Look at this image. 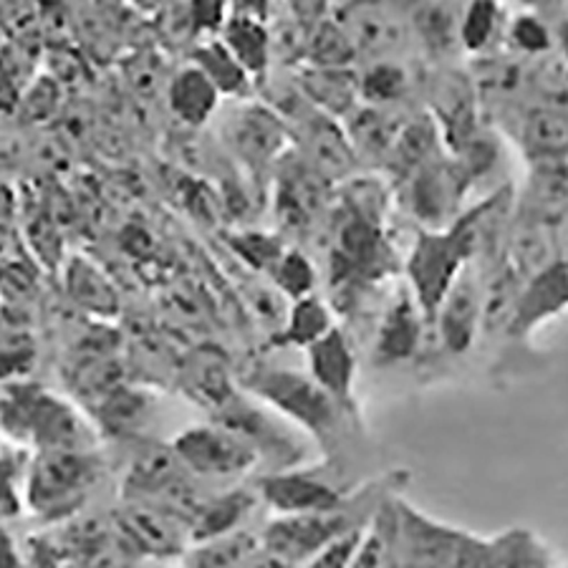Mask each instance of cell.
I'll return each instance as SVG.
<instances>
[{"label":"cell","instance_id":"obj_1","mask_svg":"<svg viewBox=\"0 0 568 568\" xmlns=\"http://www.w3.org/2000/svg\"><path fill=\"white\" fill-rule=\"evenodd\" d=\"M0 437L39 453L97 450V427L69 399L41 384L0 382Z\"/></svg>","mask_w":568,"mask_h":568},{"label":"cell","instance_id":"obj_2","mask_svg":"<svg viewBox=\"0 0 568 568\" xmlns=\"http://www.w3.org/2000/svg\"><path fill=\"white\" fill-rule=\"evenodd\" d=\"M97 450H57L33 455L26 473V508L45 524H67L87 506L102 480Z\"/></svg>","mask_w":568,"mask_h":568},{"label":"cell","instance_id":"obj_3","mask_svg":"<svg viewBox=\"0 0 568 568\" xmlns=\"http://www.w3.org/2000/svg\"><path fill=\"white\" fill-rule=\"evenodd\" d=\"M245 389L265 407L278 412L283 419L306 429V435L314 437L326 453H334L344 407L336 405L306 374L291 369H255L251 377H245Z\"/></svg>","mask_w":568,"mask_h":568},{"label":"cell","instance_id":"obj_4","mask_svg":"<svg viewBox=\"0 0 568 568\" xmlns=\"http://www.w3.org/2000/svg\"><path fill=\"white\" fill-rule=\"evenodd\" d=\"M359 508L349 498L342 508L326 513H308V516H276L261 534V546L265 551L278 556L283 564L296 568L298 564H311L321 548L332 544L346 530L366 526L359 518Z\"/></svg>","mask_w":568,"mask_h":568},{"label":"cell","instance_id":"obj_5","mask_svg":"<svg viewBox=\"0 0 568 568\" xmlns=\"http://www.w3.org/2000/svg\"><path fill=\"white\" fill-rule=\"evenodd\" d=\"M467 263H470V255L450 227L447 231H423L417 235L405 271L409 278V293L415 296L425 318H435L439 304Z\"/></svg>","mask_w":568,"mask_h":568},{"label":"cell","instance_id":"obj_6","mask_svg":"<svg viewBox=\"0 0 568 568\" xmlns=\"http://www.w3.org/2000/svg\"><path fill=\"white\" fill-rule=\"evenodd\" d=\"M170 447L192 478L203 480L241 478L261 463L258 453L241 435L217 423L182 429Z\"/></svg>","mask_w":568,"mask_h":568},{"label":"cell","instance_id":"obj_7","mask_svg":"<svg viewBox=\"0 0 568 568\" xmlns=\"http://www.w3.org/2000/svg\"><path fill=\"white\" fill-rule=\"evenodd\" d=\"M467 185L470 178L465 175L460 162L439 154L437 160L407 178L409 213L425 225L423 231H447L463 215Z\"/></svg>","mask_w":568,"mask_h":568},{"label":"cell","instance_id":"obj_8","mask_svg":"<svg viewBox=\"0 0 568 568\" xmlns=\"http://www.w3.org/2000/svg\"><path fill=\"white\" fill-rule=\"evenodd\" d=\"M112 528L134 558L140 561H168L182 558L190 546L187 526L170 513L136 500H124L114 510Z\"/></svg>","mask_w":568,"mask_h":568},{"label":"cell","instance_id":"obj_9","mask_svg":"<svg viewBox=\"0 0 568 568\" xmlns=\"http://www.w3.org/2000/svg\"><path fill=\"white\" fill-rule=\"evenodd\" d=\"M288 124L268 104H241L225 116L223 142L253 172L268 170L288 150Z\"/></svg>","mask_w":568,"mask_h":568},{"label":"cell","instance_id":"obj_10","mask_svg":"<svg viewBox=\"0 0 568 568\" xmlns=\"http://www.w3.org/2000/svg\"><path fill=\"white\" fill-rule=\"evenodd\" d=\"M258 498L276 516H308L342 508L349 496L324 478L316 467H288L265 473L258 480Z\"/></svg>","mask_w":568,"mask_h":568},{"label":"cell","instance_id":"obj_11","mask_svg":"<svg viewBox=\"0 0 568 568\" xmlns=\"http://www.w3.org/2000/svg\"><path fill=\"white\" fill-rule=\"evenodd\" d=\"M217 425L233 429L235 435H241L261 460H268L273 467L268 473L288 470V467H298L301 460V445L296 443L291 429L281 425L276 417H271L268 412L251 405V402L235 397L217 412Z\"/></svg>","mask_w":568,"mask_h":568},{"label":"cell","instance_id":"obj_12","mask_svg":"<svg viewBox=\"0 0 568 568\" xmlns=\"http://www.w3.org/2000/svg\"><path fill=\"white\" fill-rule=\"evenodd\" d=\"M439 326V338L450 354L470 352L475 338L480 334L483 321V276L475 263H467L455 278L453 288L439 304L435 318Z\"/></svg>","mask_w":568,"mask_h":568},{"label":"cell","instance_id":"obj_13","mask_svg":"<svg viewBox=\"0 0 568 568\" xmlns=\"http://www.w3.org/2000/svg\"><path fill=\"white\" fill-rule=\"evenodd\" d=\"M268 3H235L227 8V21L220 31V41L233 53L248 73L251 81L263 84L271 69L268 39Z\"/></svg>","mask_w":568,"mask_h":568},{"label":"cell","instance_id":"obj_14","mask_svg":"<svg viewBox=\"0 0 568 568\" xmlns=\"http://www.w3.org/2000/svg\"><path fill=\"white\" fill-rule=\"evenodd\" d=\"M568 308V261L558 258L520 288L508 336L528 338L544 321Z\"/></svg>","mask_w":568,"mask_h":568},{"label":"cell","instance_id":"obj_15","mask_svg":"<svg viewBox=\"0 0 568 568\" xmlns=\"http://www.w3.org/2000/svg\"><path fill=\"white\" fill-rule=\"evenodd\" d=\"M429 104H433L437 130L443 132V142L453 146V152L463 150L473 140V134L478 132V122H475V89L470 81L460 71H443L433 81Z\"/></svg>","mask_w":568,"mask_h":568},{"label":"cell","instance_id":"obj_16","mask_svg":"<svg viewBox=\"0 0 568 568\" xmlns=\"http://www.w3.org/2000/svg\"><path fill=\"white\" fill-rule=\"evenodd\" d=\"M308 377L314 379L336 405L354 412V379H356V356L346 336L334 326L324 338L311 344Z\"/></svg>","mask_w":568,"mask_h":568},{"label":"cell","instance_id":"obj_17","mask_svg":"<svg viewBox=\"0 0 568 568\" xmlns=\"http://www.w3.org/2000/svg\"><path fill=\"white\" fill-rule=\"evenodd\" d=\"M304 126L306 164L314 168L321 178H346L356 164V152L332 116L321 112H308L301 119Z\"/></svg>","mask_w":568,"mask_h":568},{"label":"cell","instance_id":"obj_18","mask_svg":"<svg viewBox=\"0 0 568 568\" xmlns=\"http://www.w3.org/2000/svg\"><path fill=\"white\" fill-rule=\"evenodd\" d=\"M510 227L513 231L506 241V263L520 278H534L558 261L556 227H551L548 220L526 213L513 220Z\"/></svg>","mask_w":568,"mask_h":568},{"label":"cell","instance_id":"obj_19","mask_svg":"<svg viewBox=\"0 0 568 568\" xmlns=\"http://www.w3.org/2000/svg\"><path fill=\"white\" fill-rule=\"evenodd\" d=\"M419 342H423V311L409 291H399L384 311L374 352L382 364L405 362L415 356Z\"/></svg>","mask_w":568,"mask_h":568},{"label":"cell","instance_id":"obj_20","mask_svg":"<svg viewBox=\"0 0 568 568\" xmlns=\"http://www.w3.org/2000/svg\"><path fill=\"white\" fill-rule=\"evenodd\" d=\"M258 500V490L251 488H231L220 493V496L205 498L203 506L195 513V518L190 520V546L243 530L245 520L251 518Z\"/></svg>","mask_w":568,"mask_h":568},{"label":"cell","instance_id":"obj_21","mask_svg":"<svg viewBox=\"0 0 568 568\" xmlns=\"http://www.w3.org/2000/svg\"><path fill=\"white\" fill-rule=\"evenodd\" d=\"M220 94L217 89L205 79V73L197 67L180 69L168 84V104L170 112L178 116V122L185 126H203L210 116L217 112Z\"/></svg>","mask_w":568,"mask_h":568},{"label":"cell","instance_id":"obj_22","mask_svg":"<svg viewBox=\"0 0 568 568\" xmlns=\"http://www.w3.org/2000/svg\"><path fill=\"white\" fill-rule=\"evenodd\" d=\"M301 94L311 106H318L321 114L338 116L349 114L359 94V79L349 69H318L308 67L298 79Z\"/></svg>","mask_w":568,"mask_h":568},{"label":"cell","instance_id":"obj_23","mask_svg":"<svg viewBox=\"0 0 568 568\" xmlns=\"http://www.w3.org/2000/svg\"><path fill=\"white\" fill-rule=\"evenodd\" d=\"M526 158L534 164L561 162L568 158V114L556 106H538L524 119L520 132Z\"/></svg>","mask_w":568,"mask_h":568},{"label":"cell","instance_id":"obj_24","mask_svg":"<svg viewBox=\"0 0 568 568\" xmlns=\"http://www.w3.org/2000/svg\"><path fill=\"white\" fill-rule=\"evenodd\" d=\"M439 130L433 116H417L409 124H402V130L394 140L387 154L389 164L399 178H412L419 168L439 158Z\"/></svg>","mask_w":568,"mask_h":568},{"label":"cell","instance_id":"obj_25","mask_svg":"<svg viewBox=\"0 0 568 568\" xmlns=\"http://www.w3.org/2000/svg\"><path fill=\"white\" fill-rule=\"evenodd\" d=\"M258 551L261 536L243 528L235 534L187 546V551L182 554V564L185 568H243Z\"/></svg>","mask_w":568,"mask_h":568},{"label":"cell","instance_id":"obj_26","mask_svg":"<svg viewBox=\"0 0 568 568\" xmlns=\"http://www.w3.org/2000/svg\"><path fill=\"white\" fill-rule=\"evenodd\" d=\"M478 568H554L551 554L528 530H510L483 544Z\"/></svg>","mask_w":568,"mask_h":568},{"label":"cell","instance_id":"obj_27","mask_svg":"<svg viewBox=\"0 0 568 568\" xmlns=\"http://www.w3.org/2000/svg\"><path fill=\"white\" fill-rule=\"evenodd\" d=\"M192 67L205 73V79L217 89L220 97H245L251 91V77L220 39L195 45Z\"/></svg>","mask_w":568,"mask_h":568},{"label":"cell","instance_id":"obj_28","mask_svg":"<svg viewBox=\"0 0 568 568\" xmlns=\"http://www.w3.org/2000/svg\"><path fill=\"white\" fill-rule=\"evenodd\" d=\"M460 13L453 3H423L412 13V29L437 57H450L460 45Z\"/></svg>","mask_w":568,"mask_h":568},{"label":"cell","instance_id":"obj_29","mask_svg":"<svg viewBox=\"0 0 568 568\" xmlns=\"http://www.w3.org/2000/svg\"><path fill=\"white\" fill-rule=\"evenodd\" d=\"M91 412L97 415V425L102 433L112 437H130L150 417V399H146V394L134 392L124 384Z\"/></svg>","mask_w":568,"mask_h":568},{"label":"cell","instance_id":"obj_30","mask_svg":"<svg viewBox=\"0 0 568 568\" xmlns=\"http://www.w3.org/2000/svg\"><path fill=\"white\" fill-rule=\"evenodd\" d=\"M67 291L81 308L97 316H112L119 306L112 283L84 258H73L67 265Z\"/></svg>","mask_w":568,"mask_h":568},{"label":"cell","instance_id":"obj_31","mask_svg":"<svg viewBox=\"0 0 568 568\" xmlns=\"http://www.w3.org/2000/svg\"><path fill=\"white\" fill-rule=\"evenodd\" d=\"M334 328L332 311L324 301L316 296L293 301V308L288 314L286 326L278 334L276 342L283 346H298V349H308L318 338H324Z\"/></svg>","mask_w":568,"mask_h":568},{"label":"cell","instance_id":"obj_32","mask_svg":"<svg viewBox=\"0 0 568 568\" xmlns=\"http://www.w3.org/2000/svg\"><path fill=\"white\" fill-rule=\"evenodd\" d=\"M354 43L349 33L344 31L342 23L328 21V18H321V21L308 31V43H306V61L308 67L318 69H346L354 61Z\"/></svg>","mask_w":568,"mask_h":568},{"label":"cell","instance_id":"obj_33","mask_svg":"<svg viewBox=\"0 0 568 568\" xmlns=\"http://www.w3.org/2000/svg\"><path fill=\"white\" fill-rule=\"evenodd\" d=\"M187 392L197 405H205L215 415L235 397V389L227 377V369L215 359H203L187 374Z\"/></svg>","mask_w":568,"mask_h":568},{"label":"cell","instance_id":"obj_34","mask_svg":"<svg viewBox=\"0 0 568 568\" xmlns=\"http://www.w3.org/2000/svg\"><path fill=\"white\" fill-rule=\"evenodd\" d=\"M392 119L379 112L377 106L359 109L352 116V146L356 150H364L366 154H379V158H387L394 140H397L399 130H392Z\"/></svg>","mask_w":568,"mask_h":568},{"label":"cell","instance_id":"obj_35","mask_svg":"<svg viewBox=\"0 0 568 568\" xmlns=\"http://www.w3.org/2000/svg\"><path fill=\"white\" fill-rule=\"evenodd\" d=\"M498 3H467L460 13V45L467 53H483L493 43L500 23Z\"/></svg>","mask_w":568,"mask_h":568},{"label":"cell","instance_id":"obj_36","mask_svg":"<svg viewBox=\"0 0 568 568\" xmlns=\"http://www.w3.org/2000/svg\"><path fill=\"white\" fill-rule=\"evenodd\" d=\"M407 91V71L399 63L379 61L372 63L359 79V94L372 106H387Z\"/></svg>","mask_w":568,"mask_h":568},{"label":"cell","instance_id":"obj_37","mask_svg":"<svg viewBox=\"0 0 568 568\" xmlns=\"http://www.w3.org/2000/svg\"><path fill=\"white\" fill-rule=\"evenodd\" d=\"M273 278H276V286L286 293L291 301L314 296L316 271L304 253H283L281 261L273 265Z\"/></svg>","mask_w":568,"mask_h":568},{"label":"cell","instance_id":"obj_38","mask_svg":"<svg viewBox=\"0 0 568 568\" xmlns=\"http://www.w3.org/2000/svg\"><path fill=\"white\" fill-rule=\"evenodd\" d=\"M508 41L526 57H544L554 49V29L538 13L524 11L510 21Z\"/></svg>","mask_w":568,"mask_h":568},{"label":"cell","instance_id":"obj_39","mask_svg":"<svg viewBox=\"0 0 568 568\" xmlns=\"http://www.w3.org/2000/svg\"><path fill=\"white\" fill-rule=\"evenodd\" d=\"M366 526H356L352 530H346L338 538H334L332 544L321 548V551L311 558L308 568H352L356 554L364 546L366 540Z\"/></svg>","mask_w":568,"mask_h":568},{"label":"cell","instance_id":"obj_40","mask_svg":"<svg viewBox=\"0 0 568 568\" xmlns=\"http://www.w3.org/2000/svg\"><path fill=\"white\" fill-rule=\"evenodd\" d=\"M243 253L245 261H251L253 265H258V268H271L281 261V245L273 241V237L268 235H258V233H248L241 237V248H237Z\"/></svg>","mask_w":568,"mask_h":568},{"label":"cell","instance_id":"obj_41","mask_svg":"<svg viewBox=\"0 0 568 568\" xmlns=\"http://www.w3.org/2000/svg\"><path fill=\"white\" fill-rule=\"evenodd\" d=\"M187 13L192 31L215 33L223 31L227 21V3H213V0H207V3H187Z\"/></svg>","mask_w":568,"mask_h":568},{"label":"cell","instance_id":"obj_42","mask_svg":"<svg viewBox=\"0 0 568 568\" xmlns=\"http://www.w3.org/2000/svg\"><path fill=\"white\" fill-rule=\"evenodd\" d=\"M352 568H384V544L379 536L366 534L364 546L356 554Z\"/></svg>","mask_w":568,"mask_h":568},{"label":"cell","instance_id":"obj_43","mask_svg":"<svg viewBox=\"0 0 568 568\" xmlns=\"http://www.w3.org/2000/svg\"><path fill=\"white\" fill-rule=\"evenodd\" d=\"M0 568H26L23 551L3 524H0Z\"/></svg>","mask_w":568,"mask_h":568},{"label":"cell","instance_id":"obj_44","mask_svg":"<svg viewBox=\"0 0 568 568\" xmlns=\"http://www.w3.org/2000/svg\"><path fill=\"white\" fill-rule=\"evenodd\" d=\"M243 568H291L288 564H283L278 556H273V554H268L265 551V548L261 546V551L255 554L248 564H245Z\"/></svg>","mask_w":568,"mask_h":568},{"label":"cell","instance_id":"obj_45","mask_svg":"<svg viewBox=\"0 0 568 568\" xmlns=\"http://www.w3.org/2000/svg\"><path fill=\"white\" fill-rule=\"evenodd\" d=\"M554 43L558 45V51H561V61L568 63V18H561L554 26Z\"/></svg>","mask_w":568,"mask_h":568},{"label":"cell","instance_id":"obj_46","mask_svg":"<svg viewBox=\"0 0 568 568\" xmlns=\"http://www.w3.org/2000/svg\"><path fill=\"white\" fill-rule=\"evenodd\" d=\"M132 568H158V566H154V564H136V566H132Z\"/></svg>","mask_w":568,"mask_h":568},{"label":"cell","instance_id":"obj_47","mask_svg":"<svg viewBox=\"0 0 568 568\" xmlns=\"http://www.w3.org/2000/svg\"><path fill=\"white\" fill-rule=\"evenodd\" d=\"M566 568H568V566H566Z\"/></svg>","mask_w":568,"mask_h":568}]
</instances>
